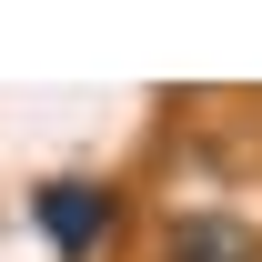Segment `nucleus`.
Wrapping results in <instances>:
<instances>
[{
    "instance_id": "1",
    "label": "nucleus",
    "mask_w": 262,
    "mask_h": 262,
    "mask_svg": "<svg viewBox=\"0 0 262 262\" xmlns=\"http://www.w3.org/2000/svg\"><path fill=\"white\" fill-rule=\"evenodd\" d=\"M31 222L51 232V252H61V262H91L101 242L121 232V202H111V182L61 171V182H40V192H31Z\"/></svg>"
},
{
    "instance_id": "2",
    "label": "nucleus",
    "mask_w": 262,
    "mask_h": 262,
    "mask_svg": "<svg viewBox=\"0 0 262 262\" xmlns=\"http://www.w3.org/2000/svg\"><path fill=\"white\" fill-rule=\"evenodd\" d=\"M162 262H262V232L232 222V212H182L162 242Z\"/></svg>"
}]
</instances>
